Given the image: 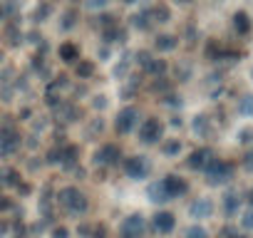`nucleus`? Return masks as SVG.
I'll use <instances>...</instances> for the list:
<instances>
[{"label":"nucleus","instance_id":"nucleus-50","mask_svg":"<svg viewBox=\"0 0 253 238\" xmlns=\"http://www.w3.org/2000/svg\"><path fill=\"white\" fill-rule=\"evenodd\" d=\"M171 5H179V8H189V5H194L196 0H169Z\"/></svg>","mask_w":253,"mask_h":238},{"label":"nucleus","instance_id":"nucleus-40","mask_svg":"<svg viewBox=\"0 0 253 238\" xmlns=\"http://www.w3.org/2000/svg\"><path fill=\"white\" fill-rule=\"evenodd\" d=\"M112 5H114V0H82V3H80L82 13H89V15L102 13V10H109Z\"/></svg>","mask_w":253,"mask_h":238},{"label":"nucleus","instance_id":"nucleus-12","mask_svg":"<svg viewBox=\"0 0 253 238\" xmlns=\"http://www.w3.org/2000/svg\"><path fill=\"white\" fill-rule=\"evenodd\" d=\"M213 216H218V203L211 194H194L186 201V218L196 223H209Z\"/></svg>","mask_w":253,"mask_h":238},{"label":"nucleus","instance_id":"nucleus-8","mask_svg":"<svg viewBox=\"0 0 253 238\" xmlns=\"http://www.w3.org/2000/svg\"><path fill=\"white\" fill-rule=\"evenodd\" d=\"M119 174L132 184H147L154 179V159L149 152H126L119 164Z\"/></svg>","mask_w":253,"mask_h":238},{"label":"nucleus","instance_id":"nucleus-38","mask_svg":"<svg viewBox=\"0 0 253 238\" xmlns=\"http://www.w3.org/2000/svg\"><path fill=\"white\" fill-rule=\"evenodd\" d=\"M20 206V198L18 196H10V191L0 194V218H10Z\"/></svg>","mask_w":253,"mask_h":238},{"label":"nucleus","instance_id":"nucleus-33","mask_svg":"<svg viewBox=\"0 0 253 238\" xmlns=\"http://www.w3.org/2000/svg\"><path fill=\"white\" fill-rule=\"evenodd\" d=\"M176 238H213V233H211V228H209L206 223L189 221L186 226H179Z\"/></svg>","mask_w":253,"mask_h":238},{"label":"nucleus","instance_id":"nucleus-36","mask_svg":"<svg viewBox=\"0 0 253 238\" xmlns=\"http://www.w3.org/2000/svg\"><path fill=\"white\" fill-rule=\"evenodd\" d=\"M45 238H75V231H72L70 221L60 218V221H52V223H50Z\"/></svg>","mask_w":253,"mask_h":238},{"label":"nucleus","instance_id":"nucleus-52","mask_svg":"<svg viewBox=\"0 0 253 238\" xmlns=\"http://www.w3.org/2000/svg\"><path fill=\"white\" fill-rule=\"evenodd\" d=\"M248 77H251V82H253V65L248 67Z\"/></svg>","mask_w":253,"mask_h":238},{"label":"nucleus","instance_id":"nucleus-31","mask_svg":"<svg viewBox=\"0 0 253 238\" xmlns=\"http://www.w3.org/2000/svg\"><path fill=\"white\" fill-rule=\"evenodd\" d=\"M157 104H159L162 109H167V112H181L184 104H186V99H184V92H181L179 87H174V89H169L167 94H162V97L157 99Z\"/></svg>","mask_w":253,"mask_h":238},{"label":"nucleus","instance_id":"nucleus-43","mask_svg":"<svg viewBox=\"0 0 253 238\" xmlns=\"http://www.w3.org/2000/svg\"><path fill=\"white\" fill-rule=\"evenodd\" d=\"M236 223H238V228H241V231H246V233H253V208L243 206V211L238 213Z\"/></svg>","mask_w":253,"mask_h":238},{"label":"nucleus","instance_id":"nucleus-30","mask_svg":"<svg viewBox=\"0 0 253 238\" xmlns=\"http://www.w3.org/2000/svg\"><path fill=\"white\" fill-rule=\"evenodd\" d=\"M169 77L174 79L176 87L186 84L194 79V65L189 60H179V62H171V70H169Z\"/></svg>","mask_w":253,"mask_h":238},{"label":"nucleus","instance_id":"nucleus-23","mask_svg":"<svg viewBox=\"0 0 253 238\" xmlns=\"http://www.w3.org/2000/svg\"><path fill=\"white\" fill-rule=\"evenodd\" d=\"M82 55H84V52H82V45H80L77 40H72V38L60 40L57 47H55V57H57V62H60L62 67H67V70H70Z\"/></svg>","mask_w":253,"mask_h":238},{"label":"nucleus","instance_id":"nucleus-47","mask_svg":"<svg viewBox=\"0 0 253 238\" xmlns=\"http://www.w3.org/2000/svg\"><path fill=\"white\" fill-rule=\"evenodd\" d=\"M0 238H10V218H0Z\"/></svg>","mask_w":253,"mask_h":238},{"label":"nucleus","instance_id":"nucleus-28","mask_svg":"<svg viewBox=\"0 0 253 238\" xmlns=\"http://www.w3.org/2000/svg\"><path fill=\"white\" fill-rule=\"evenodd\" d=\"M147 8H149V13H152V20H154L157 30H159V28H167V25L174 20V5L169 3V0H152Z\"/></svg>","mask_w":253,"mask_h":238},{"label":"nucleus","instance_id":"nucleus-25","mask_svg":"<svg viewBox=\"0 0 253 238\" xmlns=\"http://www.w3.org/2000/svg\"><path fill=\"white\" fill-rule=\"evenodd\" d=\"M80 23H82V8H80L77 3L65 5V8L60 10V15H57V30H60L62 35L75 33V30L80 28Z\"/></svg>","mask_w":253,"mask_h":238},{"label":"nucleus","instance_id":"nucleus-14","mask_svg":"<svg viewBox=\"0 0 253 238\" xmlns=\"http://www.w3.org/2000/svg\"><path fill=\"white\" fill-rule=\"evenodd\" d=\"M84 164V149L75 139H62L60 142V159H57V171L60 174H75Z\"/></svg>","mask_w":253,"mask_h":238},{"label":"nucleus","instance_id":"nucleus-5","mask_svg":"<svg viewBox=\"0 0 253 238\" xmlns=\"http://www.w3.org/2000/svg\"><path fill=\"white\" fill-rule=\"evenodd\" d=\"M126 149L122 144V139H102L92 147L89 157H87V164L92 171H119V164L124 159Z\"/></svg>","mask_w":253,"mask_h":238},{"label":"nucleus","instance_id":"nucleus-4","mask_svg":"<svg viewBox=\"0 0 253 238\" xmlns=\"http://www.w3.org/2000/svg\"><path fill=\"white\" fill-rule=\"evenodd\" d=\"M142 117H144V107L139 102H119V107L112 112V119H109V134L114 139L134 137Z\"/></svg>","mask_w":253,"mask_h":238},{"label":"nucleus","instance_id":"nucleus-18","mask_svg":"<svg viewBox=\"0 0 253 238\" xmlns=\"http://www.w3.org/2000/svg\"><path fill=\"white\" fill-rule=\"evenodd\" d=\"M181 45H184V42H181V35H179V33H171V30H157V33L152 35V42H149V47H152L157 55H162V57L174 55Z\"/></svg>","mask_w":253,"mask_h":238},{"label":"nucleus","instance_id":"nucleus-17","mask_svg":"<svg viewBox=\"0 0 253 238\" xmlns=\"http://www.w3.org/2000/svg\"><path fill=\"white\" fill-rule=\"evenodd\" d=\"M25 42V28H23V20L15 15V18H8L3 25H0V47L3 50H18L20 45Z\"/></svg>","mask_w":253,"mask_h":238},{"label":"nucleus","instance_id":"nucleus-9","mask_svg":"<svg viewBox=\"0 0 253 238\" xmlns=\"http://www.w3.org/2000/svg\"><path fill=\"white\" fill-rule=\"evenodd\" d=\"M112 238H149V213L132 208L124 216H119Z\"/></svg>","mask_w":253,"mask_h":238},{"label":"nucleus","instance_id":"nucleus-35","mask_svg":"<svg viewBox=\"0 0 253 238\" xmlns=\"http://www.w3.org/2000/svg\"><path fill=\"white\" fill-rule=\"evenodd\" d=\"M117 23H122V18H119V13H114L112 8L92 15V28H94L97 33H99V30H104V28H112V25H117Z\"/></svg>","mask_w":253,"mask_h":238},{"label":"nucleus","instance_id":"nucleus-26","mask_svg":"<svg viewBox=\"0 0 253 238\" xmlns=\"http://www.w3.org/2000/svg\"><path fill=\"white\" fill-rule=\"evenodd\" d=\"M82 132H84V139L97 144V142H102L109 134V122H104L102 114H89L82 122Z\"/></svg>","mask_w":253,"mask_h":238},{"label":"nucleus","instance_id":"nucleus-39","mask_svg":"<svg viewBox=\"0 0 253 238\" xmlns=\"http://www.w3.org/2000/svg\"><path fill=\"white\" fill-rule=\"evenodd\" d=\"M216 238H253V233L241 231V228H238V223H228V221H223V226L218 228Z\"/></svg>","mask_w":253,"mask_h":238},{"label":"nucleus","instance_id":"nucleus-45","mask_svg":"<svg viewBox=\"0 0 253 238\" xmlns=\"http://www.w3.org/2000/svg\"><path fill=\"white\" fill-rule=\"evenodd\" d=\"M114 55V47H109V45H102L99 42V50H97V57H99V62H109V57Z\"/></svg>","mask_w":253,"mask_h":238},{"label":"nucleus","instance_id":"nucleus-54","mask_svg":"<svg viewBox=\"0 0 253 238\" xmlns=\"http://www.w3.org/2000/svg\"><path fill=\"white\" fill-rule=\"evenodd\" d=\"M0 117H3V109H0Z\"/></svg>","mask_w":253,"mask_h":238},{"label":"nucleus","instance_id":"nucleus-19","mask_svg":"<svg viewBox=\"0 0 253 238\" xmlns=\"http://www.w3.org/2000/svg\"><path fill=\"white\" fill-rule=\"evenodd\" d=\"M186 139L181 137V134H167L164 139H162V144L157 147V154L164 159V161H181L184 159V154H186Z\"/></svg>","mask_w":253,"mask_h":238},{"label":"nucleus","instance_id":"nucleus-1","mask_svg":"<svg viewBox=\"0 0 253 238\" xmlns=\"http://www.w3.org/2000/svg\"><path fill=\"white\" fill-rule=\"evenodd\" d=\"M191 191H194L191 179L184 171L169 169V171H164V174H159V176L147 181L144 196L157 208V206H171L176 201H184V198L191 196Z\"/></svg>","mask_w":253,"mask_h":238},{"label":"nucleus","instance_id":"nucleus-51","mask_svg":"<svg viewBox=\"0 0 253 238\" xmlns=\"http://www.w3.org/2000/svg\"><path fill=\"white\" fill-rule=\"evenodd\" d=\"M5 57H8V50H3V47H0V70L5 67Z\"/></svg>","mask_w":253,"mask_h":238},{"label":"nucleus","instance_id":"nucleus-44","mask_svg":"<svg viewBox=\"0 0 253 238\" xmlns=\"http://www.w3.org/2000/svg\"><path fill=\"white\" fill-rule=\"evenodd\" d=\"M236 144L238 147H253V127L251 124H246V127H241L238 132H236Z\"/></svg>","mask_w":253,"mask_h":238},{"label":"nucleus","instance_id":"nucleus-32","mask_svg":"<svg viewBox=\"0 0 253 238\" xmlns=\"http://www.w3.org/2000/svg\"><path fill=\"white\" fill-rule=\"evenodd\" d=\"M132 72H134L132 52H124L122 57H117V60H114V65H112V77H114L117 82H124V79L129 77Z\"/></svg>","mask_w":253,"mask_h":238},{"label":"nucleus","instance_id":"nucleus-6","mask_svg":"<svg viewBox=\"0 0 253 238\" xmlns=\"http://www.w3.org/2000/svg\"><path fill=\"white\" fill-rule=\"evenodd\" d=\"M169 134V127H167V117L159 114V112H144L142 122L134 132V142L142 147V149H157L162 144V139Z\"/></svg>","mask_w":253,"mask_h":238},{"label":"nucleus","instance_id":"nucleus-3","mask_svg":"<svg viewBox=\"0 0 253 238\" xmlns=\"http://www.w3.org/2000/svg\"><path fill=\"white\" fill-rule=\"evenodd\" d=\"M25 139H28V132L18 122V117L13 114L0 117V164L15 161L25 152Z\"/></svg>","mask_w":253,"mask_h":238},{"label":"nucleus","instance_id":"nucleus-20","mask_svg":"<svg viewBox=\"0 0 253 238\" xmlns=\"http://www.w3.org/2000/svg\"><path fill=\"white\" fill-rule=\"evenodd\" d=\"M124 23H126V28H129L132 33H137V35H154V33H157V25H154L152 13H149L147 5L134 8V10L129 13V18H126Z\"/></svg>","mask_w":253,"mask_h":238},{"label":"nucleus","instance_id":"nucleus-11","mask_svg":"<svg viewBox=\"0 0 253 238\" xmlns=\"http://www.w3.org/2000/svg\"><path fill=\"white\" fill-rule=\"evenodd\" d=\"M218 152H216V147L211 144V142H199V144H194L191 149H186V154H184V159H181V164H184V169L189 171V174H204V169L211 164V159L216 157Z\"/></svg>","mask_w":253,"mask_h":238},{"label":"nucleus","instance_id":"nucleus-15","mask_svg":"<svg viewBox=\"0 0 253 238\" xmlns=\"http://www.w3.org/2000/svg\"><path fill=\"white\" fill-rule=\"evenodd\" d=\"M216 203H218V216L223 221H228V223H233L238 218V213L243 211V206H246L243 203V194L238 189H233V186L221 189V196L216 198Z\"/></svg>","mask_w":253,"mask_h":238},{"label":"nucleus","instance_id":"nucleus-48","mask_svg":"<svg viewBox=\"0 0 253 238\" xmlns=\"http://www.w3.org/2000/svg\"><path fill=\"white\" fill-rule=\"evenodd\" d=\"M119 3L124 8H139V5H144V0H119Z\"/></svg>","mask_w":253,"mask_h":238},{"label":"nucleus","instance_id":"nucleus-53","mask_svg":"<svg viewBox=\"0 0 253 238\" xmlns=\"http://www.w3.org/2000/svg\"><path fill=\"white\" fill-rule=\"evenodd\" d=\"M213 3H228V0H213Z\"/></svg>","mask_w":253,"mask_h":238},{"label":"nucleus","instance_id":"nucleus-34","mask_svg":"<svg viewBox=\"0 0 253 238\" xmlns=\"http://www.w3.org/2000/svg\"><path fill=\"white\" fill-rule=\"evenodd\" d=\"M84 107L89 114H104L109 109V94L107 92H89L84 99Z\"/></svg>","mask_w":253,"mask_h":238},{"label":"nucleus","instance_id":"nucleus-42","mask_svg":"<svg viewBox=\"0 0 253 238\" xmlns=\"http://www.w3.org/2000/svg\"><path fill=\"white\" fill-rule=\"evenodd\" d=\"M167 127H169L171 134H176V129L184 132V129H186V117H184L181 112H169V114H167Z\"/></svg>","mask_w":253,"mask_h":238},{"label":"nucleus","instance_id":"nucleus-10","mask_svg":"<svg viewBox=\"0 0 253 238\" xmlns=\"http://www.w3.org/2000/svg\"><path fill=\"white\" fill-rule=\"evenodd\" d=\"M179 231V213L169 206H157L149 213V236L154 238H174Z\"/></svg>","mask_w":253,"mask_h":238},{"label":"nucleus","instance_id":"nucleus-7","mask_svg":"<svg viewBox=\"0 0 253 238\" xmlns=\"http://www.w3.org/2000/svg\"><path fill=\"white\" fill-rule=\"evenodd\" d=\"M236 176H238V164H236V159H228V157H223V154H216V157L211 159V164L204 169L201 181H204V186L221 191V189H226V186H233Z\"/></svg>","mask_w":253,"mask_h":238},{"label":"nucleus","instance_id":"nucleus-41","mask_svg":"<svg viewBox=\"0 0 253 238\" xmlns=\"http://www.w3.org/2000/svg\"><path fill=\"white\" fill-rule=\"evenodd\" d=\"M236 164H238V171L253 176V147H246V149L241 152V157L236 159Z\"/></svg>","mask_w":253,"mask_h":238},{"label":"nucleus","instance_id":"nucleus-49","mask_svg":"<svg viewBox=\"0 0 253 238\" xmlns=\"http://www.w3.org/2000/svg\"><path fill=\"white\" fill-rule=\"evenodd\" d=\"M5 20H8V5H5V0H0V25Z\"/></svg>","mask_w":253,"mask_h":238},{"label":"nucleus","instance_id":"nucleus-21","mask_svg":"<svg viewBox=\"0 0 253 238\" xmlns=\"http://www.w3.org/2000/svg\"><path fill=\"white\" fill-rule=\"evenodd\" d=\"M25 179H28V174H25L15 161H5V164H0V189H3V191L15 194Z\"/></svg>","mask_w":253,"mask_h":238},{"label":"nucleus","instance_id":"nucleus-27","mask_svg":"<svg viewBox=\"0 0 253 238\" xmlns=\"http://www.w3.org/2000/svg\"><path fill=\"white\" fill-rule=\"evenodd\" d=\"M231 33L238 38V40H248L253 35V18L248 10L238 8L231 13Z\"/></svg>","mask_w":253,"mask_h":238},{"label":"nucleus","instance_id":"nucleus-2","mask_svg":"<svg viewBox=\"0 0 253 238\" xmlns=\"http://www.w3.org/2000/svg\"><path fill=\"white\" fill-rule=\"evenodd\" d=\"M55 206H57V216H62L65 221H82L92 216L94 198L82 184L62 181L55 186Z\"/></svg>","mask_w":253,"mask_h":238},{"label":"nucleus","instance_id":"nucleus-46","mask_svg":"<svg viewBox=\"0 0 253 238\" xmlns=\"http://www.w3.org/2000/svg\"><path fill=\"white\" fill-rule=\"evenodd\" d=\"M241 194H243V203H246L248 208H253V184H248L246 191H241Z\"/></svg>","mask_w":253,"mask_h":238},{"label":"nucleus","instance_id":"nucleus-13","mask_svg":"<svg viewBox=\"0 0 253 238\" xmlns=\"http://www.w3.org/2000/svg\"><path fill=\"white\" fill-rule=\"evenodd\" d=\"M201 55H204V60H206V62H211V65L236 62L238 57H243V52H241V50H236V47L226 45V42H223V40H218V38H206V40H204V47H201Z\"/></svg>","mask_w":253,"mask_h":238},{"label":"nucleus","instance_id":"nucleus-37","mask_svg":"<svg viewBox=\"0 0 253 238\" xmlns=\"http://www.w3.org/2000/svg\"><path fill=\"white\" fill-rule=\"evenodd\" d=\"M236 114L241 117V119H253V92H243L238 99H236Z\"/></svg>","mask_w":253,"mask_h":238},{"label":"nucleus","instance_id":"nucleus-22","mask_svg":"<svg viewBox=\"0 0 253 238\" xmlns=\"http://www.w3.org/2000/svg\"><path fill=\"white\" fill-rule=\"evenodd\" d=\"M97 35H99V42H102V45H109V47H124L126 42H129V38H132V30L126 28V23L122 20V23H117V25H112V28L99 30Z\"/></svg>","mask_w":253,"mask_h":238},{"label":"nucleus","instance_id":"nucleus-29","mask_svg":"<svg viewBox=\"0 0 253 238\" xmlns=\"http://www.w3.org/2000/svg\"><path fill=\"white\" fill-rule=\"evenodd\" d=\"M55 13H57V8H55L52 0H35V5L30 10V20H33L35 28H40V25L50 23L55 18Z\"/></svg>","mask_w":253,"mask_h":238},{"label":"nucleus","instance_id":"nucleus-24","mask_svg":"<svg viewBox=\"0 0 253 238\" xmlns=\"http://www.w3.org/2000/svg\"><path fill=\"white\" fill-rule=\"evenodd\" d=\"M97 72H99V62L94 60V57H87V55H82L72 67H70V75H72V79L75 82H94L97 79Z\"/></svg>","mask_w":253,"mask_h":238},{"label":"nucleus","instance_id":"nucleus-16","mask_svg":"<svg viewBox=\"0 0 253 238\" xmlns=\"http://www.w3.org/2000/svg\"><path fill=\"white\" fill-rule=\"evenodd\" d=\"M186 132L199 139V142H211V137L216 134V119L211 112H196L191 119H186Z\"/></svg>","mask_w":253,"mask_h":238}]
</instances>
